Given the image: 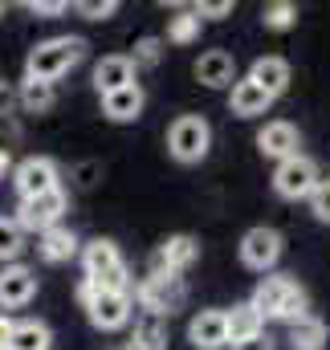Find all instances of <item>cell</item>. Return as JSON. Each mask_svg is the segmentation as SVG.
<instances>
[{
	"label": "cell",
	"instance_id": "1",
	"mask_svg": "<svg viewBox=\"0 0 330 350\" xmlns=\"http://www.w3.org/2000/svg\"><path fill=\"white\" fill-rule=\"evenodd\" d=\"M249 301L261 310V318H277V322H290V326L302 322V318H310V297H306V289H302L294 277H285V273L261 277Z\"/></svg>",
	"mask_w": 330,
	"mask_h": 350
},
{
	"label": "cell",
	"instance_id": "30",
	"mask_svg": "<svg viewBox=\"0 0 330 350\" xmlns=\"http://www.w3.org/2000/svg\"><path fill=\"white\" fill-rule=\"evenodd\" d=\"M74 12L86 21H110L118 12V0H82V4H74Z\"/></svg>",
	"mask_w": 330,
	"mask_h": 350
},
{
	"label": "cell",
	"instance_id": "35",
	"mask_svg": "<svg viewBox=\"0 0 330 350\" xmlns=\"http://www.w3.org/2000/svg\"><path fill=\"white\" fill-rule=\"evenodd\" d=\"M233 350H273V338L257 334V338H249V342H241V347H233Z\"/></svg>",
	"mask_w": 330,
	"mask_h": 350
},
{
	"label": "cell",
	"instance_id": "14",
	"mask_svg": "<svg viewBox=\"0 0 330 350\" xmlns=\"http://www.w3.org/2000/svg\"><path fill=\"white\" fill-rule=\"evenodd\" d=\"M192 74H196L200 86H208V90L237 86V62H233L229 49H208V53H200L196 66H192Z\"/></svg>",
	"mask_w": 330,
	"mask_h": 350
},
{
	"label": "cell",
	"instance_id": "29",
	"mask_svg": "<svg viewBox=\"0 0 330 350\" xmlns=\"http://www.w3.org/2000/svg\"><path fill=\"white\" fill-rule=\"evenodd\" d=\"M164 62V37H143L139 45H135V66H160Z\"/></svg>",
	"mask_w": 330,
	"mask_h": 350
},
{
	"label": "cell",
	"instance_id": "38",
	"mask_svg": "<svg viewBox=\"0 0 330 350\" xmlns=\"http://www.w3.org/2000/svg\"><path fill=\"white\" fill-rule=\"evenodd\" d=\"M118 350H131V347H118Z\"/></svg>",
	"mask_w": 330,
	"mask_h": 350
},
{
	"label": "cell",
	"instance_id": "23",
	"mask_svg": "<svg viewBox=\"0 0 330 350\" xmlns=\"http://www.w3.org/2000/svg\"><path fill=\"white\" fill-rule=\"evenodd\" d=\"M327 322L322 318H302L290 326V350H327Z\"/></svg>",
	"mask_w": 330,
	"mask_h": 350
},
{
	"label": "cell",
	"instance_id": "25",
	"mask_svg": "<svg viewBox=\"0 0 330 350\" xmlns=\"http://www.w3.org/2000/svg\"><path fill=\"white\" fill-rule=\"evenodd\" d=\"M21 106L29 110V114H45V110H53V102H58V90L49 86V82H21Z\"/></svg>",
	"mask_w": 330,
	"mask_h": 350
},
{
	"label": "cell",
	"instance_id": "28",
	"mask_svg": "<svg viewBox=\"0 0 330 350\" xmlns=\"http://www.w3.org/2000/svg\"><path fill=\"white\" fill-rule=\"evenodd\" d=\"M21 253H25V232H21V224L0 216V261L16 265V257H21Z\"/></svg>",
	"mask_w": 330,
	"mask_h": 350
},
{
	"label": "cell",
	"instance_id": "2",
	"mask_svg": "<svg viewBox=\"0 0 330 350\" xmlns=\"http://www.w3.org/2000/svg\"><path fill=\"white\" fill-rule=\"evenodd\" d=\"M86 57V41L82 37H49V41H37L25 57V78L29 82H58L66 78L78 62Z\"/></svg>",
	"mask_w": 330,
	"mask_h": 350
},
{
	"label": "cell",
	"instance_id": "37",
	"mask_svg": "<svg viewBox=\"0 0 330 350\" xmlns=\"http://www.w3.org/2000/svg\"><path fill=\"white\" fill-rule=\"evenodd\" d=\"M8 172H12V155H8V147H0V179Z\"/></svg>",
	"mask_w": 330,
	"mask_h": 350
},
{
	"label": "cell",
	"instance_id": "4",
	"mask_svg": "<svg viewBox=\"0 0 330 350\" xmlns=\"http://www.w3.org/2000/svg\"><path fill=\"white\" fill-rule=\"evenodd\" d=\"M78 301L86 306V318L98 330H123L135 314V293H106V289H94L86 277L78 285Z\"/></svg>",
	"mask_w": 330,
	"mask_h": 350
},
{
	"label": "cell",
	"instance_id": "18",
	"mask_svg": "<svg viewBox=\"0 0 330 350\" xmlns=\"http://www.w3.org/2000/svg\"><path fill=\"white\" fill-rule=\"evenodd\" d=\"M143 106H147V94H143L139 82H135V86L114 90V94L102 98V114H106L110 122H135V118L143 114Z\"/></svg>",
	"mask_w": 330,
	"mask_h": 350
},
{
	"label": "cell",
	"instance_id": "36",
	"mask_svg": "<svg viewBox=\"0 0 330 350\" xmlns=\"http://www.w3.org/2000/svg\"><path fill=\"white\" fill-rule=\"evenodd\" d=\"M12 326H16V322H12L8 314H0V350H8V342H12Z\"/></svg>",
	"mask_w": 330,
	"mask_h": 350
},
{
	"label": "cell",
	"instance_id": "17",
	"mask_svg": "<svg viewBox=\"0 0 330 350\" xmlns=\"http://www.w3.org/2000/svg\"><path fill=\"white\" fill-rule=\"evenodd\" d=\"M273 106V94L269 90H261L253 78H237V86L229 94V110L237 114V118H257V114H265Z\"/></svg>",
	"mask_w": 330,
	"mask_h": 350
},
{
	"label": "cell",
	"instance_id": "3",
	"mask_svg": "<svg viewBox=\"0 0 330 350\" xmlns=\"http://www.w3.org/2000/svg\"><path fill=\"white\" fill-rule=\"evenodd\" d=\"M82 273H86V281H90L94 289L131 293V269H127V261H123L118 245L106 241V237L90 241V245L82 249Z\"/></svg>",
	"mask_w": 330,
	"mask_h": 350
},
{
	"label": "cell",
	"instance_id": "26",
	"mask_svg": "<svg viewBox=\"0 0 330 350\" xmlns=\"http://www.w3.org/2000/svg\"><path fill=\"white\" fill-rule=\"evenodd\" d=\"M261 25L273 29V33L294 29V25H298V4H290V0H273V4H265V8H261Z\"/></svg>",
	"mask_w": 330,
	"mask_h": 350
},
{
	"label": "cell",
	"instance_id": "7",
	"mask_svg": "<svg viewBox=\"0 0 330 350\" xmlns=\"http://www.w3.org/2000/svg\"><path fill=\"white\" fill-rule=\"evenodd\" d=\"M318 183H322V175H318V163L310 155H294V159L273 167V191L281 200H310Z\"/></svg>",
	"mask_w": 330,
	"mask_h": 350
},
{
	"label": "cell",
	"instance_id": "10",
	"mask_svg": "<svg viewBox=\"0 0 330 350\" xmlns=\"http://www.w3.org/2000/svg\"><path fill=\"white\" fill-rule=\"evenodd\" d=\"M58 179H62V175H58V163L45 159V155H29V159H21V163L12 167V183H16V196H21V200H37V196H45V191H58V187H62Z\"/></svg>",
	"mask_w": 330,
	"mask_h": 350
},
{
	"label": "cell",
	"instance_id": "9",
	"mask_svg": "<svg viewBox=\"0 0 330 350\" xmlns=\"http://www.w3.org/2000/svg\"><path fill=\"white\" fill-rule=\"evenodd\" d=\"M281 249H285V241L269 224H257V228H249L245 237H241V261L253 273H269L273 265L281 261Z\"/></svg>",
	"mask_w": 330,
	"mask_h": 350
},
{
	"label": "cell",
	"instance_id": "34",
	"mask_svg": "<svg viewBox=\"0 0 330 350\" xmlns=\"http://www.w3.org/2000/svg\"><path fill=\"white\" fill-rule=\"evenodd\" d=\"M16 102H21V94H16V90H12L8 82H4V78H0V114H8Z\"/></svg>",
	"mask_w": 330,
	"mask_h": 350
},
{
	"label": "cell",
	"instance_id": "19",
	"mask_svg": "<svg viewBox=\"0 0 330 350\" xmlns=\"http://www.w3.org/2000/svg\"><path fill=\"white\" fill-rule=\"evenodd\" d=\"M37 253H41V261H49V265L74 261V257H78V237H74V228L58 224V228L41 232V241H37Z\"/></svg>",
	"mask_w": 330,
	"mask_h": 350
},
{
	"label": "cell",
	"instance_id": "12",
	"mask_svg": "<svg viewBox=\"0 0 330 350\" xmlns=\"http://www.w3.org/2000/svg\"><path fill=\"white\" fill-rule=\"evenodd\" d=\"M188 342L196 350L229 347V314H225V310H200V314L188 322Z\"/></svg>",
	"mask_w": 330,
	"mask_h": 350
},
{
	"label": "cell",
	"instance_id": "22",
	"mask_svg": "<svg viewBox=\"0 0 330 350\" xmlns=\"http://www.w3.org/2000/svg\"><path fill=\"white\" fill-rule=\"evenodd\" d=\"M8 350H53V330L41 318H21L12 326V342Z\"/></svg>",
	"mask_w": 330,
	"mask_h": 350
},
{
	"label": "cell",
	"instance_id": "21",
	"mask_svg": "<svg viewBox=\"0 0 330 350\" xmlns=\"http://www.w3.org/2000/svg\"><path fill=\"white\" fill-rule=\"evenodd\" d=\"M249 78L277 98V94H285V86H290V62L285 57H257L253 70H249Z\"/></svg>",
	"mask_w": 330,
	"mask_h": 350
},
{
	"label": "cell",
	"instance_id": "32",
	"mask_svg": "<svg viewBox=\"0 0 330 350\" xmlns=\"http://www.w3.org/2000/svg\"><path fill=\"white\" fill-rule=\"evenodd\" d=\"M200 21H220V16H233V0H212V4H196Z\"/></svg>",
	"mask_w": 330,
	"mask_h": 350
},
{
	"label": "cell",
	"instance_id": "16",
	"mask_svg": "<svg viewBox=\"0 0 330 350\" xmlns=\"http://www.w3.org/2000/svg\"><path fill=\"white\" fill-rule=\"evenodd\" d=\"M135 57H127V53H106L98 66H94V86L98 94L106 98V94H114V90L123 86H135Z\"/></svg>",
	"mask_w": 330,
	"mask_h": 350
},
{
	"label": "cell",
	"instance_id": "6",
	"mask_svg": "<svg viewBox=\"0 0 330 350\" xmlns=\"http://www.w3.org/2000/svg\"><path fill=\"white\" fill-rule=\"evenodd\" d=\"M135 301L143 306V314L171 318V314L188 301V285H183L179 273H147V277L135 285Z\"/></svg>",
	"mask_w": 330,
	"mask_h": 350
},
{
	"label": "cell",
	"instance_id": "20",
	"mask_svg": "<svg viewBox=\"0 0 330 350\" xmlns=\"http://www.w3.org/2000/svg\"><path fill=\"white\" fill-rule=\"evenodd\" d=\"M225 314H229V342H233V347H241L249 338L265 334V318H261V310H257L253 301H241V306H233V310H225Z\"/></svg>",
	"mask_w": 330,
	"mask_h": 350
},
{
	"label": "cell",
	"instance_id": "11",
	"mask_svg": "<svg viewBox=\"0 0 330 350\" xmlns=\"http://www.w3.org/2000/svg\"><path fill=\"white\" fill-rule=\"evenodd\" d=\"M257 147H261V155H265V159L285 163V159L302 155V151H298V147H302V135H298V126H294V122L273 118V122H265V126L257 131Z\"/></svg>",
	"mask_w": 330,
	"mask_h": 350
},
{
	"label": "cell",
	"instance_id": "13",
	"mask_svg": "<svg viewBox=\"0 0 330 350\" xmlns=\"http://www.w3.org/2000/svg\"><path fill=\"white\" fill-rule=\"evenodd\" d=\"M37 293V273L29 265H4L0 269V310H21Z\"/></svg>",
	"mask_w": 330,
	"mask_h": 350
},
{
	"label": "cell",
	"instance_id": "8",
	"mask_svg": "<svg viewBox=\"0 0 330 350\" xmlns=\"http://www.w3.org/2000/svg\"><path fill=\"white\" fill-rule=\"evenodd\" d=\"M66 208H70V196L58 187V191L37 196V200H21L16 204V224H21V232H37L41 237V232H49V228L62 224Z\"/></svg>",
	"mask_w": 330,
	"mask_h": 350
},
{
	"label": "cell",
	"instance_id": "5",
	"mask_svg": "<svg viewBox=\"0 0 330 350\" xmlns=\"http://www.w3.org/2000/svg\"><path fill=\"white\" fill-rule=\"evenodd\" d=\"M208 147H212V126H208V118H200V114H179L171 126H167V155L175 159V163H200L204 155H208Z\"/></svg>",
	"mask_w": 330,
	"mask_h": 350
},
{
	"label": "cell",
	"instance_id": "33",
	"mask_svg": "<svg viewBox=\"0 0 330 350\" xmlns=\"http://www.w3.org/2000/svg\"><path fill=\"white\" fill-rule=\"evenodd\" d=\"M66 8H70L66 0H29V12L33 16H62Z\"/></svg>",
	"mask_w": 330,
	"mask_h": 350
},
{
	"label": "cell",
	"instance_id": "31",
	"mask_svg": "<svg viewBox=\"0 0 330 350\" xmlns=\"http://www.w3.org/2000/svg\"><path fill=\"white\" fill-rule=\"evenodd\" d=\"M310 212H314L322 224H330V179H322V183L314 187V196H310Z\"/></svg>",
	"mask_w": 330,
	"mask_h": 350
},
{
	"label": "cell",
	"instance_id": "27",
	"mask_svg": "<svg viewBox=\"0 0 330 350\" xmlns=\"http://www.w3.org/2000/svg\"><path fill=\"white\" fill-rule=\"evenodd\" d=\"M200 12L196 8H183V12H175L171 16V25H167V41H175V45H188V41H196L200 37Z\"/></svg>",
	"mask_w": 330,
	"mask_h": 350
},
{
	"label": "cell",
	"instance_id": "24",
	"mask_svg": "<svg viewBox=\"0 0 330 350\" xmlns=\"http://www.w3.org/2000/svg\"><path fill=\"white\" fill-rule=\"evenodd\" d=\"M131 350H167V318H160V314H143V318L135 322Z\"/></svg>",
	"mask_w": 330,
	"mask_h": 350
},
{
	"label": "cell",
	"instance_id": "39",
	"mask_svg": "<svg viewBox=\"0 0 330 350\" xmlns=\"http://www.w3.org/2000/svg\"><path fill=\"white\" fill-rule=\"evenodd\" d=\"M0 12H4V4H0Z\"/></svg>",
	"mask_w": 330,
	"mask_h": 350
},
{
	"label": "cell",
	"instance_id": "15",
	"mask_svg": "<svg viewBox=\"0 0 330 350\" xmlns=\"http://www.w3.org/2000/svg\"><path fill=\"white\" fill-rule=\"evenodd\" d=\"M196 257H200V241L196 237H188V232L167 237L164 245L155 249V257H151V273H183Z\"/></svg>",
	"mask_w": 330,
	"mask_h": 350
}]
</instances>
